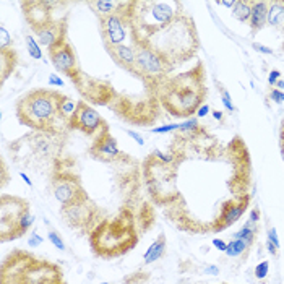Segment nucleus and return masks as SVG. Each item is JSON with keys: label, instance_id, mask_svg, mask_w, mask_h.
<instances>
[{"label": "nucleus", "instance_id": "39448f33", "mask_svg": "<svg viewBox=\"0 0 284 284\" xmlns=\"http://www.w3.org/2000/svg\"><path fill=\"white\" fill-rule=\"evenodd\" d=\"M62 270L36 255L15 250L2 263V284H63Z\"/></svg>", "mask_w": 284, "mask_h": 284}, {"label": "nucleus", "instance_id": "8fccbe9b", "mask_svg": "<svg viewBox=\"0 0 284 284\" xmlns=\"http://www.w3.org/2000/svg\"><path fill=\"white\" fill-rule=\"evenodd\" d=\"M21 177L25 179V182H26L28 185H30V187L33 185V184H31V181H30V179H28V176H26V174H23V172H21Z\"/></svg>", "mask_w": 284, "mask_h": 284}, {"label": "nucleus", "instance_id": "5701e85b", "mask_svg": "<svg viewBox=\"0 0 284 284\" xmlns=\"http://www.w3.org/2000/svg\"><path fill=\"white\" fill-rule=\"evenodd\" d=\"M268 23L274 28L284 26V2L268 4Z\"/></svg>", "mask_w": 284, "mask_h": 284}, {"label": "nucleus", "instance_id": "423d86ee", "mask_svg": "<svg viewBox=\"0 0 284 284\" xmlns=\"http://www.w3.org/2000/svg\"><path fill=\"white\" fill-rule=\"evenodd\" d=\"M93 252L102 258H116L125 255L138 244V234L128 220V213L122 211L116 220H104L90 234Z\"/></svg>", "mask_w": 284, "mask_h": 284}, {"label": "nucleus", "instance_id": "bb28decb", "mask_svg": "<svg viewBox=\"0 0 284 284\" xmlns=\"http://www.w3.org/2000/svg\"><path fill=\"white\" fill-rule=\"evenodd\" d=\"M26 46H28V51H30V55L33 57V59H37V60L42 59L41 47L37 46V42L34 41L33 36H26Z\"/></svg>", "mask_w": 284, "mask_h": 284}, {"label": "nucleus", "instance_id": "412c9836", "mask_svg": "<svg viewBox=\"0 0 284 284\" xmlns=\"http://www.w3.org/2000/svg\"><path fill=\"white\" fill-rule=\"evenodd\" d=\"M88 7L93 8L94 15L98 18H104L114 13H119L124 7V2H114V0H93L88 2Z\"/></svg>", "mask_w": 284, "mask_h": 284}, {"label": "nucleus", "instance_id": "c85d7f7f", "mask_svg": "<svg viewBox=\"0 0 284 284\" xmlns=\"http://www.w3.org/2000/svg\"><path fill=\"white\" fill-rule=\"evenodd\" d=\"M268 270H270V263L261 261L255 267V276H257V279H265L267 278V274H268Z\"/></svg>", "mask_w": 284, "mask_h": 284}, {"label": "nucleus", "instance_id": "473e14b6", "mask_svg": "<svg viewBox=\"0 0 284 284\" xmlns=\"http://www.w3.org/2000/svg\"><path fill=\"white\" fill-rule=\"evenodd\" d=\"M42 242H44V239L37 232H31L30 239H28V245H31V247H37V245H41Z\"/></svg>", "mask_w": 284, "mask_h": 284}, {"label": "nucleus", "instance_id": "4c0bfd02", "mask_svg": "<svg viewBox=\"0 0 284 284\" xmlns=\"http://www.w3.org/2000/svg\"><path fill=\"white\" fill-rule=\"evenodd\" d=\"M249 221L253 223V224H257V223L260 221V210H258V208H253V210L250 211Z\"/></svg>", "mask_w": 284, "mask_h": 284}, {"label": "nucleus", "instance_id": "20e7f679", "mask_svg": "<svg viewBox=\"0 0 284 284\" xmlns=\"http://www.w3.org/2000/svg\"><path fill=\"white\" fill-rule=\"evenodd\" d=\"M181 7L174 2H125L122 15L128 25L132 41H148L164 30L181 13Z\"/></svg>", "mask_w": 284, "mask_h": 284}, {"label": "nucleus", "instance_id": "dca6fc26", "mask_svg": "<svg viewBox=\"0 0 284 284\" xmlns=\"http://www.w3.org/2000/svg\"><path fill=\"white\" fill-rule=\"evenodd\" d=\"M249 206V196H239L237 200H231L229 203H226L221 210L220 217L213 223L211 229L214 232H221L224 229H227L229 226H232L234 223H237V220H241V216L245 213Z\"/></svg>", "mask_w": 284, "mask_h": 284}, {"label": "nucleus", "instance_id": "2eb2a0df", "mask_svg": "<svg viewBox=\"0 0 284 284\" xmlns=\"http://www.w3.org/2000/svg\"><path fill=\"white\" fill-rule=\"evenodd\" d=\"M57 5V2H23L21 8L28 25L31 30L39 28L46 23H51L54 20H60V18L52 16V8Z\"/></svg>", "mask_w": 284, "mask_h": 284}, {"label": "nucleus", "instance_id": "49530a36", "mask_svg": "<svg viewBox=\"0 0 284 284\" xmlns=\"http://www.w3.org/2000/svg\"><path fill=\"white\" fill-rule=\"evenodd\" d=\"M267 249H268V252H270L271 255H276V253H278V249L274 247V245H273L271 242H268V244H267Z\"/></svg>", "mask_w": 284, "mask_h": 284}, {"label": "nucleus", "instance_id": "9b49d317", "mask_svg": "<svg viewBox=\"0 0 284 284\" xmlns=\"http://www.w3.org/2000/svg\"><path fill=\"white\" fill-rule=\"evenodd\" d=\"M62 216L73 229H80L83 232H90V234L93 232L94 227L104 221L101 220L96 205H93L90 198L75 205H70L67 208H62Z\"/></svg>", "mask_w": 284, "mask_h": 284}, {"label": "nucleus", "instance_id": "79ce46f5", "mask_svg": "<svg viewBox=\"0 0 284 284\" xmlns=\"http://www.w3.org/2000/svg\"><path fill=\"white\" fill-rule=\"evenodd\" d=\"M205 273L206 274H213V276H217V274H220V268L214 267V265H206V267H205Z\"/></svg>", "mask_w": 284, "mask_h": 284}, {"label": "nucleus", "instance_id": "864d4df0", "mask_svg": "<svg viewBox=\"0 0 284 284\" xmlns=\"http://www.w3.org/2000/svg\"><path fill=\"white\" fill-rule=\"evenodd\" d=\"M282 51H284V44H282Z\"/></svg>", "mask_w": 284, "mask_h": 284}, {"label": "nucleus", "instance_id": "4be33fe9", "mask_svg": "<svg viewBox=\"0 0 284 284\" xmlns=\"http://www.w3.org/2000/svg\"><path fill=\"white\" fill-rule=\"evenodd\" d=\"M166 235L164 234H159V237L149 245V249L145 253V265H149L156 260H159L161 257L164 255L166 252Z\"/></svg>", "mask_w": 284, "mask_h": 284}, {"label": "nucleus", "instance_id": "de8ad7c7", "mask_svg": "<svg viewBox=\"0 0 284 284\" xmlns=\"http://www.w3.org/2000/svg\"><path fill=\"white\" fill-rule=\"evenodd\" d=\"M217 4H221V5H224V7H227V8H234L235 7V0H232V2H217Z\"/></svg>", "mask_w": 284, "mask_h": 284}, {"label": "nucleus", "instance_id": "c9c22d12", "mask_svg": "<svg viewBox=\"0 0 284 284\" xmlns=\"http://www.w3.org/2000/svg\"><path fill=\"white\" fill-rule=\"evenodd\" d=\"M181 128V124H170V125H164L161 128H153L155 134H164V132H170V130H177Z\"/></svg>", "mask_w": 284, "mask_h": 284}, {"label": "nucleus", "instance_id": "393cba45", "mask_svg": "<svg viewBox=\"0 0 284 284\" xmlns=\"http://www.w3.org/2000/svg\"><path fill=\"white\" fill-rule=\"evenodd\" d=\"M257 232H258L257 224H253V223L247 221V224H245L239 232H235V234H234V239L245 241L249 245H252V244H253V241H255V235H257Z\"/></svg>", "mask_w": 284, "mask_h": 284}, {"label": "nucleus", "instance_id": "5fc2aeb1", "mask_svg": "<svg viewBox=\"0 0 284 284\" xmlns=\"http://www.w3.org/2000/svg\"><path fill=\"white\" fill-rule=\"evenodd\" d=\"M63 284H65V282H63Z\"/></svg>", "mask_w": 284, "mask_h": 284}, {"label": "nucleus", "instance_id": "c03bdc74", "mask_svg": "<svg viewBox=\"0 0 284 284\" xmlns=\"http://www.w3.org/2000/svg\"><path fill=\"white\" fill-rule=\"evenodd\" d=\"M208 112H210V106H208V104H203V106H202L200 109H198L196 116H198V117H205Z\"/></svg>", "mask_w": 284, "mask_h": 284}, {"label": "nucleus", "instance_id": "f704fd0d", "mask_svg": "<svg viewBox=\"0 0 284 284\" xmlns=\"http://www.w3.org/2000/svg\"><path fill=\"white\" fill-rule=\"evenodd\" d=\"M253 49L260 52V54H267V55H273V49L271 47H267V46H261L258 42H253Z\"/></svg>", "mask_w": 284, "mask_h": 284}, {"label": "nucleus", "instance_id": "b1692460", "mask_svg": "<svg viewBox=\"0 0 284 284\" xmlns=\"http://www.w3.org/2000/svg\"><path fill=\"white\" fill-rule=\"evenodd\" d=\"M252 7H253V2H244V0H239V2L235 4V7L232 8V16L241 23L250 21Z\"/></svg>", "mask_w": 284, "mask_h": 284}, {"label": "nucleus", "instance_id": "f8f14e48", "mask_svg": "<svg viewBox=\"0 0 284 284\" xmlns=\"http://www.w3.org/2000/svg\"><path fill=\"white\" fill-rule=\"evenodd\" d=\"M69 128L78 130L84 135L96 138L102 130H106L109 127L106 124V120L98 114V111H94L88 102L78 101L77 107H75L73 114L69 119Z\"/></svg>", "mask_w": 284, "mask_h": 284}, {"label": "nucleus", "instance_id": "3c124183", "mask_svg": "<svg viewBox=\"0 0 284 284\" xmlns=\"http://www.w3.org/2000/svg\"><path fill=\"white\" fill-rule=\"evenodd\" d=\"M276 86H278V90L281 91V90L284 88V80H279V81L276 83Z\"/></svg>", "mask_w": 284, "mask_h": 284}, {"label": "nucleus", "instance_id": "9d476101", "mask_svg": "<svg viewBox=\"0 0 284 284\" xmlns=\"http://www.w3.org/2000/svg\"><path fill=\"white\" fill-rule=\"evenodd\" d=\"M47 54H49V59H51L54 67L59 72L67 75V77L75 84H77V86H80V83L83 81L84 75L80 69L78 57H77V54H75L69 39L57 42L55 46L51 47V49H47Z\"/></svg>", "mask_w": 284, "mask_h": 284}, {"label": "nucleus", "instance_id": "2f4dec72", "mask_svg": "<svg viewBox=\"0 0 284 284\" xmlns=\"http://www.w3.org/2000/svg\"><path fill=\"white\" fill-rule=\"evenodd\" d=\"M221 99H223V102H224V106H226V109L227 111H235V107H234V104H232V99H231V96H229V93H227L224 88H221Z\"/></svg>", "mask_w": 284, "mask_h": 284}, {"label": "nucleus", "instance_id": "72a5a7b5", "mask_svg": "<svg viewBox=\"0 0 284 284\" xmlns=\"http://www.w3.org/2000/svg\"><path fill=\"white\" fill-rule=\"evenodd\" d=\"M268 242H271L274 247H279V239H278V232H276V229H274V227H271V229L268 231Z\"/></svg>", "mask_w": 284, "mask_h": 284}, {"label": "nucleus", "instance_id": "a878e982", "mask_svg": "<svg viewBox=\"0 0 284 284\" xmlns=\"http://www.w3.org/2000/svg\"><path fill=\"white\" fill-rule=\"evenodd\" d=\"M250 245L245 242V241H241V239H232L229 244H227V249H226V255L231 258H235V257H241V255L247 250Z\"/></svg>", "mask_w": 284, "mask_h": 284}, {"label": "nucleus", "instance_id": "f03ea898", "mask_svg": "<svg viewBox=\"0 0 284 284\" xmlns=\"http://www.w3.org/2000/svg\"><path fill=\"white\" fill-rule=\"evenodd\" d=\"M205 77V67L200 62L188 72L164 81L158 91V98L170 117H190L198 112L208 94Z\"/></svg>", "mask_w": 284, "mask_h": 284}, {"label": "nucleus", "instance_id": "1a4fd4ad", "mask_svg": "<svg viewBox=\"0 0 284 284\" xmlns=\"http://www.w3.org/2000/svg\"><path fill=\"white\" fill-rule=\"evenodd\" d=\"M51 185L55 200L62 205V208H67L70 205L90 198L86 190L83 188L80 179L73 172H69V170H55Z\"/></svg>", "mask_w": 284, "mask_h": 284}, {"label": "nucleus", "instance_id": "603ef678", "mask_svg": "<svg viewBox=\"0 0 284 284\" xmlns=\"http://www.w3.org/2000/svg\"><path fill=\"white\" fill-rule=\"evenodd\" d=\"M102 284H109V282H102Z\"/></svg>", "mask_w": 284, "mask_h": 284}, {"label": "nucleus", "instance_id": "6ab92c4d", "mask_svg": "<svg viewBox=\"0 0 284 284\" xmlns=\"http://www.w3.org/2000/svg\"><path fill=\"white\" fill-rule=\"evenodd\" d=\"M267 23H268V4L267 2H253L252 15H250L252 34H257Z\"/></svg>", "mask_w": 284, "mask_h": 284}, {"label": "nucleus", "instance_id": "f257e3e1", "mask_svg": "<svg viewBox=\"0 0 284 284\" xmlns=\"http://www.w3.org/2000/svg\"><path fill=\"white\" fill-rule=\"evenodd\" d=\"M77 102L60 91L37 88L16 101V117L20 124L34 132L59 135L63 125L69 127V119Z\"/></svg>", "mask_w": 284, "mask_h": 284}, {"label": "nucleus", "instance_id": "a19ab883", "mask_svg": "<svg viewBox=\"0 0 284 284\" xmlns=\"http://www.w3.org/2000/svg\"><path fill=\"white\" fill-rule=\"evenodd\" d=\"M127 134H128V137H132V138H134V140L137 141L138 145H145V140H143V137H141V135H138L137 132H134V130H127Z\"/></svg>", "mask_w": 284, "mask_h": 284}, {"label": "nucleus", "instance_id": "6e6552de", "mask_svg": "<svg viewBox=\"0 0 284 284\" xmlns=\"http://www.w3.org/2000/svg\"><path fill=\"white\" fill-rule=\"evenodd\" d=\"M30 213V203L15 195L0 196V239L2 242L21 237L20 223L23 216Z\"/></svg>", "mask_w": 284, "mask_h": 284}, {"label": "nucleus", "instance_id": "e433bc0d", "mask_svg": "<svg viewBox=\"0 0 284 284\" xmlns=\"http://www.w3.org/2000/svg\"><path fill=\"white\" fill-rule=\"evenodd\" d=\"M270 98L274 101V102H282L284 101V93L282 91H279V90H273L271 93H270Z\"/></svg>", "mask_w": 284, "mask_h": 284}, {"label": "nucleus", "instance_id": "7ed1b4c3", "mask_svg": "<svg viewBox=\"0 0 284 284\" xmlns=\"http://www.w3.org/2000/svg\"><path fill=\"white\" fill-rule=\"evenodd\" d=\"M143 42L153 47L170 72L190 60L200 47L193 18L184 12L179 13L174 21L164 30H161Z\"/></svg>", "mask_w": 284, "mask_h": 284}, {"label": "nucleus", "instance_id": "f3484780", "mask_svg": "<svg viewBox=\"0 0 284 284\" xmlns=\"http://www.w3.org/2000/svg\"><path fill=\"white\" fill-rule=\"evenodd\" d=\"M67 18H60V20H54L39 28H34L31 31L37 36V41L46 46L47 49H51L57 42L67 39Z\"/></svg>", "mask_w": 284, "mask_h": 284}, {"label": "nucleus", "instance_id": "a211bd4d", "mask_svg": "<svg viewBox=\"0 0 284 284\" xmlns=\"http://www.w3.org/2000/svg\"><path fill=\"white\" fill-rule=\"evenodd\" d=\"M106 51L117 67L124 69L125 72L132 73L135 77L137 75V52L134 49V46L120 44V46L106 47Z\"/></svg>", "mask_w": 284, "mask_h": 284}, {"label": "nucleus", "instance_id": "09e8293b", "mask_svg": "<svg viewBox=\"0 0 284 284\" xmlns=\"http://www.w3.org/2000/svg\"><path fill=\"white\" fill-rule=\"evenodd\" d=\"M213 117L216 120H223V112H217V111H213Z\"/></svg>", "mask_w": 284, "mask_h": 284}, {"label": "nucleus", "instance_id": "cd10ccee", "mask_svg": "<svg viewBox=\"0 0 284 284\" xmlns=\"http://www.w3.org/2000/svg\"><path fill=\"white\" fill-rule=\"evenodd\" d=\"M12 37L5 26H0V49H12Z\"/></svg>", "mask_w": 284, "mask_h": 284}, {"label": "nucleus", "instance_id": "58836bf2", "mask_svg": "<svg viewBox=\"0 0 284 284\" xmlns=\"http://www.w3.org/2000/svg\"><path fill=\"white\" fill-rule=\"evenodd\" d=\"M49 83L52 84V86H57V88H62L63 86V80L57 77V75H51V77H49Z\"/></svg>", "mask_w": 284, "mask_h": 284}, {"label": "nucleus", "instance_id": "4468645a", "mask_svg": "<svg viewBox=\"0 0 284 284\" xmlns=\"http://www.w3.org/2000/svg\"><path fill=\"white\" fill-rule=\"evenodd\" d=\"M90 155L96 161H101V163H117V161L127 159V156H124V153L119 149L117 140L112 137L109 128L102 130L94 138L93 145L90 148Z\"/></svg>", "mask_w": 284, "mask_h": 284}, {"label": "nucleus", "instance_id": "c756f323", "mask_svg": "<svg viewBox=\"0 0 284 284\" xmlns=\"http://www.w3.org/2000/svg\"><path fill=\"white\" fill-rule=\"evenodd\" d=\"M33 223H34V216L31 214V213H26L25 216H23V220H21V223H20V229H21V234H25L28 229H30V227L33 226Z\"/></svg>", "mask_w": 284, "mask_h": 284}, {"label": "nucleus", "instance_id": "0eeeda50", "mask_svg": "<svg viewBox=\"0 0 284 284\" xmlns=\"http://www.w3.org/2000/svg\"><path fill=\"white\" fill-rule=\"evenodd\" d=\"M132 46H134V49L137 52L135 77L143 81L148 90H155V93L158 94L159 88L169 78L167 75L170 73V70L149 44L143 41H132Z\"/></svg>", "mask_w": 284, "mask_h": 284}, {"label": "nucleus", "instance_id": "ddd939ff", "mask_svg": "<svg viewBox=\"0 0 284 284\" xmlns=\"http://www.w3.org/2000/svg\"><path fill=\"white\" fill-rule=\"evenodd\" d=\"M99 30H101V37L104 42V49H106V47L124 44L127 39L128 25L125 21L124 15H122V10L119 13L99 18Z\"/></svg>", "mask_w": 284, "mask_h": 284}, {"label": "nucleus", "instance_id": "a18cd8bd", "mask_svg": "<svg viewBox=\"0 0 284 284\" xmlns=\"http://www.w3.org/2000/svg\"><path fill=\"white\" fill-rule=\"evenodd\" d=\"M279 146H281V156L284 159V122L281 125V141H279Z\"/></svg>", "mask_w": 284, "mask_h": 284}, {"label": "nucleus", "instance_id": "ea45409f", "mask_svg": "<svg viewBox=\"0 0 284 284\" xmlns=\"http://www.w3.org/2000/svg\"><path fill=\"white\" fill-rule=\"evenodd\" d=\"M279 77H281V72L273 70V72L270 73V77H268V83H270V84H276V83L279 81Z\"/></svg>", "mask_w": 284, "mask_h": 284}, {"label": "nucleus", "instance_id": "aec40b11", "mask_svg": "<svg viewBox=\"0 0 284 284\" xmlns=\"http://www.w3.org/2000/svg\"><path fill=\"white\" fill-rule=\"evenodd\" d=\"M18 65V55L15 49H0V75H2V83L15 72Z\"/></svg>", "mask_w": 284, "mask_h": 284}, {"label": "nucleus", "instance_id": "7c9ffc66", "mask_svg": "<svg viewBox=\"0 0 284 284\" xmlns=\"http://www.w3.org/2000/svg\"><path fill=\"white\" fill-rule=\"evenodd\" d=\"M49 241H51V244L55 245V247L59 249V250H65V244H63V241H62L60 235L57 234L55 231H51V232H49Z\"/></svg>", "mask_w": 284, "mask_h": 284}, {"label": "nucleus", "instance_id": "37998d69", "mask_svg": "<svg viewBox=\"0 0 284 284\" xmlns=\"http://www.w3.org/2000/svg\"><path fill=\"white\" fill-rule=\"evenodd\" d=\"M213 245L217 249V250H221V252H224L226 253V249H227V244L224 242V241H221V239H214L213 241Z\"/></svg>", "mask_w": 284, "mask_h": 284}]
</instances>
